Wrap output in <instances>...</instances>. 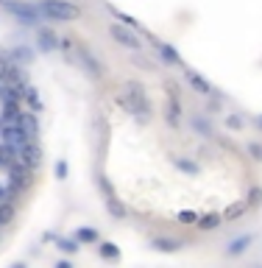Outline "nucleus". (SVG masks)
<instances>
[{
	"instance_id": "nucleus-16",
	"label": "nucleus",
	"mask_w": 262,
	"mask_h": 268,
	"mask_svg": "<svg viewBox=\"0 0 262 268\" xmlns=\"http://www.w3.org/2000/svg\"><path fill=\"white\" fill-rule=\"evenodd\" d=\"M190 126H193V132L198 134L201 140H209V137L215 134V129H212V123H209L206 115H193L190 117Z\"/></svg>"
},
{
	"instance_id": "nucleus-9",
	"label": "nucleus",
	"mask_w": 262,
	"mask_h": 268,
	"mask_svg": "<svg viewBox=\"0 0 262 268\" xmlns=\"http://www.w3.org/2000/svg\"><path fill=\"white\" fill-rule=\"evenodd\" d=\"M31 182H34V170L25 168L22 162H14L9 168V187L14 190V193H22Z\"/></svg>"
},
{
	"instance_id": "nucleus-32",
	"label": "nucleus",
	"mask_w": 262,
	"mask_h": 268,
	"mask_svg": "<svg viewBox=\"0 0 262 268\" xmlns=\"http://www.w3.org/2000/svg\"><path fill=\"white\" fill-rule=\"evenodd\" d=\"M226 129H231V132H240V129H243V117L234 115V112H231V115H226Z\"/></svg>"
},
{
	"instance_id": "nucleus-8",
	"label": "nucleus",
	"mask_w": 262,
	"mask_h": 268,
	"mask_svg": "<svg viewBox=\"0 0 262 268\" xmlns=\"http://www.w3.org/2000/svg\"><path fill=\"white\" fill-rule=\"evenodd\" d=\"M17 162H22L25 168H31L34 174H37V168L42 165V148H39V142L37 140L22 142V145L17 148Z\"/></svg>"
},
{
	"instance_id": "nucleus-38",
	"label": "nucleus",
	"mask_w": 262,
	"mask_h": 268,
	"mask_svg": "<svg viewBox=\"0 0 262 268\" xmlns=\"http://www.w3.org/2000/svg\"><path fill=\"white\" fill-rule=\"evenodd\" d=\"M11 268H25V263H14V265H11Z\"/></svg>"
},
{
	"instance_id": "nucleus-3",
	"label": "nucleus",
	"mask_w": 262,
	"mask_h": 268,
	"mask_svg": "<svg viewBox=\"0 0 262 268\" xmlns=\"http://www.w3.org/2000/svg\"><path fill=\"white\" fill-rule=\"evenodd\" d=\"M70 62H73V64H81V70H84V73H87L92 81H100V79H103V62H100V59L95 56V53L89 51L87 45H78V47H75V53L70 56Z\"/></svg>"
},
{
	"instance_id": "nucleus-36",
	"label": "nucleus",
	"mask_w": 262,
	"mask_h": 268,
	"mask_svg": "<svg viewBox=\"0 0 262 268\" xmlns=\"http://www.w3.org/2000/svg\"><path fill=\"white\" fill-rule=\"evenodd\" d=\"M14 3H22V0H0V6H3V9H9V6H14Z\"/></svg>"
},
{
	"instance_id": "nucleus-7",
	"label": "nucleus",
	"mask_w": 262,
	"mask_h": 268,
	"mask_svg": "<svg viewBox=\"0 0 262 268\" xmlns=\"http://www.w3.org/2000/svg\"><path fill=\"white\" fill-rule=\"evenodd\" d=\"M168 106H165V120H168L170 129H178L181 126V101H178V92H176V84L173 81H168Z\"/></svg>"
},
{
	"instance_id": "nucleus-1",
	"label": "nucleus",
	"mask_w": 262,
	"mask_h": 268,
	"mask_svg": "<svg viewBox=\"0 0 262 268\" xmlns=\"http://www.w3.org/2000/svg\"><path fill=\"white\" fill-rule=\"evenodd\" d=\"M115 104L120 106L123 112H128L137 123H148L153 117V106L148 101V92L140 81H126L115 95Z\"/></svg>"
},
{
	"instance_id": "nucleus-4",
	"label": "nucleus",
	"mask_w": 262,
	"mask_h": 268,
	"mask_svg": "<svg viewBox=\"0 0 262 268\" xmlns=\"http://www.w3.org/2000/svg\"><path fill=\"white\" fill-rule=\"evenodd\" d=\"M109 37L120 47H126V51H134V53L142 51V34L134 31V28H126L120 22H109Z\"/></svg>"
},
{
	"instance_id": "nucleus-2",
	"label": "nucleus",
	"mask_w": 262,
	"mask_h": 268,
	"mask_svg": "<svg viewBox=\"0 0 262 268\" xmlns=\"http://www.w3.org/2000/svg\"><path fill=\"white\" fill-rule=\"evenodd\" d=\"M37 9L42 14V20L50 22H73L81 17L78 3H73V0H39Z\"/></svg>"
},
{
	"instance_id": "nucleus-21",
	"label": "nucleus",
	"mask_w": 262,
	"mask_h": 268,
	"mask_svg": "<svg viewBox=\"0 0 262 268\" xmlns=\"http://www.w3.org/2000/svg\"><path fill=\"white\" fill-rule=\"evenodd\" d=\"M75 240L92 246V243H100V235H98L95 226H78V229H75Z\"/></svg>"
},
{
	"instance_id": "nucleus-33",
	"label": "nucleus",
	"mask_w": 262,
	"mask_h": 268,
	"mask_svg": "<svg viewBox=\"0 0 262 268\" xmlns=\"http://www.w3.org/2000/svg\"><path fill=\"white\" fill-rule=\"evenodd\" d=\"M248 154H251L254 162H262V145L259 142H248Z\"/></svg>"
},
{
	"instance_id": "nucleus-18",
	"label": "nucleus",
	"mask_w": 262,
	"mask_h": 268,
	"mask_svg": "<svg viewBox=\"0 0 262 268\" xmlns=\"http://www.w3.org/2000/svg\"><path fill=\"white\" fill-rule=\"evenodd\" d=\"M223 226V215L220 212H206V215L198 218V224H195V229L198 232H215Z\"/></svg>"
},
{
	"instance_id": "nucleus-27",
	"label": "nucleus",
	"mask_w": 262,
	"mask_h": 268,
	"mask_svg": "<svg viewBox=\"0 0 262 268\" xmlns=\"http://www.w3.org/2000/svg\"><path fill=\"white\" fill-rule=\"evenodd\" d=\"M112 14H115V20L120 22V26L134 28V31H140V34H142V26H140V20H137V17H128V14H123V11H117V9H112Z\"/></svg>"
},
{
	"instance_id": "nucleus-37",
	"label": "nucleus",
	"mask_w": 262,
	"mask_h": 268,
	"mask_svg": "<svg viewBox=\"0 0 262 268\" xmlns=\"http://www.w3.org/2000/svg\"><path fill=\"white\" fill-rule=\"evenodd\" d=\"M254 123H257V126L262 129V115H257V117H254Z\"/></svg>"
},
{
	"instance_id": "nucleus-22",
	"label": "nucleus",
	"mask_w": 262,
	"mask_h": 268,
	"mask_svg": "<svg viewBox=\"0 0 262 268\" xmlns=\"http://www.w3.org/2000/svg\"><path fill=\"white\" fill-rule=\"evenodd\" d=\"M98 254H100L103 260H112V263H120V249H117L112 240H100V243H98Z\"/></svg>"
},
{
	"instance_id": "nucleus-28",
	"label": "nucleus",
	"mask_w": 262,
	"mask_h": 268,
	"mask_svg": "<svg viewBox=\"0 0 262 268\" xmlns=\"http://www.w3.org/2000/svg\"><path fill=\"white\" fill-rule=\"evenodd\" d=\"M14 212H17V204H14V201H9V204H0V226H6V224L14 221Z\"/></svg>"
},
{
	"instance_id": "nucleus-5",
	"label": "nucleus",
	"mask_w": 262,
	"mask_h": 268,
	"mask_svg": "<svg viewBox=\"0 0 262 268\" xmlns=\"http://www.w3.org/2000/svg\"><path fill=\"white\" fill-rule=\"evenodd\" d=\"M6 11H9V14L14 17L20 26H28V28H39V26H42V14H39L37 3H28V0H22V3L9 6Z\"/></svg>"
},
{
	"instance_id": "nucleus-26",
	"label": "nucleus",
	"mask_w": 262,
	"mask_h": 268,
	"mask_svg": "<svg viewBox=\"0 0 262 268\" xmlns=\"http://www.w3.org/2000/svg\"><path fill=\"white\" fill-rule=\"evenodd\" d=\"M56 249L62 254H75L81 249V243L75 240V237H56Z\"/></svg>"
},
{
	"instance_id": "nucleus-31",
	"label": "nucleus",
	"mask_w": 262,
	"mask_h": 268,
	"mask_svg": "<svg viewBox=\"0 0 262 268\" xmlns=\"http://www.w3.org/2000/svg\"><path fill=\"white\" fill-rule=\"evenodd\" d=\"M17 196H20V193H14V190H11L9 184H0V204H9V201H17Z\"/></svg>"
},
{
	"instance_id": "nucleus-30",
	"label": "nucleus",
	"mask_w": 262,
	"mask_h": 268,
	"mask_svg": "<svg viewBox=\"0 0 262 268\" xmlns=\"http://www.w3.org/2000/svg\"><path fill=\"white\" fill-rule=\"evenodd\" d=\"M246 204L251 207V210H257V207L262 204V187H259V184H254V187L248 190V196H246Z\"/></svg>"
},
{
	"instance_id": "nucleus-34",
	"label": "nucleus",
	"mask_w": 262,
	"mask_h": 268,
	"mask_svg": "<svg viewBox=\"0 0 262 268\" xmlns=\"http://www.w3.org/2000/svg\"><path fill=\"white\" fill-rule=\"evenodd\" d=\"M56 179H67V162H64V159L56 162Z\"/></svg>"
},
{
	"instance_id": "nucleus-24",
	"label": "nucleus",
	"mask_w": 262,
	"mask_h": 268,
	"mask_svg": "<svg viewBox=\"0 0 262 268\" xmlns=\"http://www.w3.org/2000/svg\"><path fill=\"white\" fill-rule=\"evenodd\" d=\"M248 210H251V207L246 204V199H243V201H234V204H231L229 210L223 212V221H237V218H240V215H246Z\"/></svg>"
},
{
	"instance_id": "nucleus-10",
	"label": "nucleus",
	"mask_w": 262,
	"mask_h": 268,
	"mask_svg": "<svg viewBox=\"0 0 262 268\" xmlns=\"http://www.w3.org/2000/svg\"><path fill=\"white\" fill-rule=\"evenodd\" d=\"M184 79H187V84H190V89H193L195 95H204V98H209V95L215 92L212 81L204 79V76H201L198 70H193V67H184Z\"/></svg>"
},
{
	"instance_id": "nucleus-25",
	"label": "nucleus",
	"mask_w": 262,
	"mask_h": 268,
	"mask_svg": "<svg viewBox=\"0 0 262 268\" xmlns=\"http://www.w3.org/2000/svg\"><path fill=\"white\" fill-rule=\"evenodd\" d=\"M14 162H17V148H11V145H6V142H0V168L9 170Z\"/></svg>"
},
{
	"instance_id": "nucleus-13",
	"label": "nucleus",
	"mask_w": 262,
	"mask_h": 268,
	"mask_svg": "<svg viewBox=\"0 0 262 268\" xmlns=\"http://www.w3.org/2000/svg\"><path fill=\"white\" fill-rule=\"evenodd\" d=\"M151 249H153V252H162V254H176L178 249H184V240H181V237H165V235H159V237H151Z\"/></svg>"
},
{
	"instance_id": "nucleus-19",
	"label": "nucleus",
	"mask_w": 262,
	"mask_h": 268,
	"mask_svg": "<svg viewBox=\"0 0 262 268\" xmlns=\"http://www.w3.org/2000/svg\"><path fill=\"white\" fill-rule=\"evenodd\" d=\"M9 59H11L14 64H20V67H25V64L34 62V51H31L28 45H17V47H11Z\"/></svg>"
},
{
	"instance_id": "nucleus-20",
	"label": "nucleus",
	"mask_w": 262,
	"mask_h": 268,
	"mask_svg": "<svg viewBox=\"0 0 262 268\" xmlns=\"http://www.w3.org/2000/svg\"><path fill=\"white\" fill-rule=\"evenodd\" d=\"M173 168L181 170V174H187V176H195L201 170V165L195 162L193 157H173Z\"/></svg>"
},
{
	"instance_id": "nucleus-14",
	"label": "nucleus",
	"mask_w": 262,
	"mask_h": 268,
	"mask_svg": "<svg viewBox=\"0 0 262 268\" xmlns=\"http://www.w3.org/2000/svg\"><path fill=\"white\" fill-rule=\"evenodd\" d=\"M254 243V235H240V237H231L229 240V246L223 249L226 252V257H240V254H246L248 252V246Z\"/></svg>"
},
{
	"instance_id": "nucleus-12",
	"label": "nucleus",
	"mask_w": 262,
	"mask_h": 268,
	"mask_svg": "<svg viewBox=\"0 0 262 268\" xmlns=\"http://www.w3.org/2000/svg\"><path fill=\"white\" fill-rule=\"evenodd\" d=\"M0 142H6V145L11 148H20L22 142H31L25 137V132H22L17 123H6V126H0Z\"/></svg>"
},
{
	"instance_id": "nucleus-39",
	"label": "nucleus",
	"mask_w": 262,
	"mask_h": 268,
	"mask_svg": "<svg viewBox=\"0 0 262 268\" xmlns=\"http://www.w3.org/2000/svg\"><path fill=\"white\" fill-rule=\"evenodd\" d=\"M73 3H75V0H73Z\"/></svg>"
},
{
	"instance_id": "nucleus-17",
	"label": "nucleus",
	"mask_w": 262,
	"mask_h": 268,
	"mask_svg": "<svg viewBox=\"0 0 262 268\" xmlns=\"http://www.w3.org/2000/svg\"><path fill=\"white\" fill-rule=\"evenodd\" d=\"M103 204H106V212H109V215L115 218V221H126V218H128V207L123 204V201L117 199V196H106Z\"/></svg>"
},
{
	"instance_id": "nucleus-15",
	"label": "nucleus",
	"mask_w": 262,
	"mask_h": 268,
	"mask_svg": "<svg viewBox=\"0 0 262 268\" xmlns=\"http://www.w3.org/2000/svg\"><path fill=\"white\" fill-rule=\"evenodd\" d=\"M17 126L25 132L28 140H37V137H39V120H37V115H34V112H22L20 120H17Z\"/></svg>"
},
{
	"instance_id": "nucleus-6",
	"label": "nucleus",
	"mask_w": 262,
	"mask_h": 268,
	"mask_svg": "<svg viewBox=\"0 0 262 268\" xmlns=\"http://www.w3.org/2000/svg\"><path fill=\"white\" fill-rule=\"evenodd\" d=\"M151 47H153V53L159 56V62L162 64H168V67H187L184 64V59H181V53L176 51V45H170V42H162V39H156V37H151Z\"/></svg>"
},
{
	"instance_id": "nucleus-35",
	"label": "nucleus",
	"mask_w": 262,
	"mask_h": 268,
	"mask_svg": "<svg viewBox=\"0 0 262 268\" xmlns=\"http://www.w3.org/2000/svg\"><path fill=\"white\" fill-rule=\"evenodd\" d=\"M53 268H73V263H70V260H59V263L53 265Z\"/></svg>"
},
{
	"instance_id": "nucleus-23",
	"label": "nucleus",
	"mask_w": 262,
	"mask_h": 268,
	"mask_svg": "<svg viewBox=\"0 0 262 268\" xmlns=\"http://www.w3.org/2000/svg\"><path fill=\"white\" fill-rule=\"evenodd\" d=\"M22 101L31 106L34 115H37V112H42V98H39V92H37V87H34V84L25 87V92H22Z\"/></svg>"
},
{
	"instance_id": "nucleus-11",
	"label": "nucleus",
	"mask_w": 262,
	"mask_h": 268,
	"mask_svg": "<svg viewBox=\"0 0 262 268\" xmlns=\"http://www.w3.org/2000/svg\"><path fill=\"white\" fill-rule=\"evenodd\" d=\"M59 39H62V37H56V31H53L50 26H39V28H37V34H34L37 51H42V53H53V51H59Z\"/></svg>"
},
{
	"instance_id": "nucleus-29",
	"label": "nucleus",
	"mask_w": 262,
	"mask_h": 268,
	"mask_svg": "<svg viewBox=\"0 0 262 268\" xmlns=\"http://www.w3.org/2000/svg\"><path fill=\"white\" fill-rule=\"evenodd\" d=\"M198 212H193V210H181V212H176V221L181 224V226H195L198 224Z\"/></svg>"
}]
</instances>
